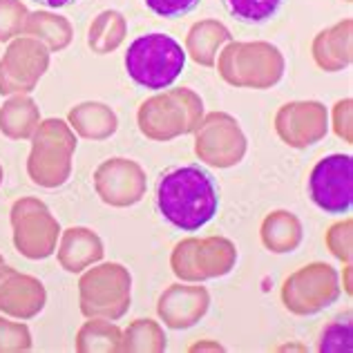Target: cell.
Returning a JSON list of instances; mask_svg holds the SVG:
<instances>
[{
    "mask_svg": "<svg viewBox=\"0 0 353 353\" xmlns=\"http://www.w3.org/2000/svg\"><path fill=\"white\" fill-rule=\"evenodd\" d=\"M157 208L176 230L197 233L219 210L215 176L201 165H181L165 172L157 185Z\"/></svg>",
    "mask_w": 353,
    "mask_h": 353,
    "instance_id": "6da1fadb",
    "label": "cell"
},
{
    "mask_svg": "<svg viewBox=\"0 0 353 353\" xmlns=\"http://www.w3.org/2000/svg\"><path fill=\"white\" fill-rule=\"evenodd\" d=\"M185 70V52L170 34L152 32L130 43L125 52V72L134 85L143 90H165L176 83Z\"/></svg>",
    "mask_w": 353,
    "mask_h": 353,
    "instance_id": "7a4b0ae2",
    "label": "cell"
},
{
    "mask_svg": "<svg viewBox=\"0 0 353 353\" xmlns=\"http://www.w3.org/2000/svg\"><path fill=\"white\" fill-rule=\"evenodd\" d=\"M311 201L329 215H347L353 206L351 154H329L315 163L309 176Z\"/></svg>",
    "mask_w": 353,
    "mask_h": 353,
    "instance_id": "3957f363",
    "label": "cell"
},
{
    "mask_svg": "<svg viewBox=\"0 0 353 353\" xmlns=\"http://www.w3.org/2000/svg\"><path fill=\"white\" fill-rule=\"evenodd\" d=\"M14 244L25 257L43 259L52 255L57 244L59 224L50 217L48 208L36 199H21L12 210Z\"/></svg>",
    "mask_w": 353,
    "mask_h": 353,
    "instance_id": "277c9868",
    "label": "cell"
},
{
    "mask_svg": "<svg viewBox=\"0 0 353 353\" xmlns=\"http://www.w3.org/2000/svg\"><path fill=\"white\" fill-rule=\"evenodd\" d=\"M45 306V289L39 280L18 275L0 264V311L16 318H34Z\"/></svg>",
    "mask_w": 353,
    "mask_h": 353,
    "instance_id": "5b68a950",
    "label": "cell"
},
{
    "mask_svg": "<svg viewBox=\"0 0 353 353\" xmlns=\"http://www.w3.org/2000/svg\"><path fill=\"white\" fill-rule=\"evenodd\" d=\"M286 0H224L226 12L241 25H266L282 12Z\"/></svg>",
    "mask_w": 353,
    "mask_h": 353,
    "instance_id": "8992f818",
    "label": "cell"
},
{
    "mask_svg": "<svg viewBox=\"0 0 353 353\" xmlns=\"http://www.w3.org/2000/svg\"><path fill=\"white\" fill-rule=\"evenodd\" d=\"M30 347L32 338L25 324H14L0 318V351H25Z\"/></svg>",
    "mask_w": 353,
    "mask_h": 353,
    "instance_id": "52a82bcc",
    "label": "cell"
},
{
    "mask_svg": "<svg viewBox=\"0 0 353 353\" xmlns=\"http://www.w3.org/2000/svg\"><path fill=\"white\" fill-rule=\"evenodd\" d=\"M143 3L152 14L161 18H181L190 14L201 0H143Z\"/></svg>",
    "mask_w": 353,
    "mask_h": 353,
    "instance_id": "ba28073f",
    "label": "cell"
},
{
    "mask_svg": "<svg viewBox=\"0 0 353 353\" xmlns=\"http://www.w3.org/2000/svg\"><path fill=\"white\" fill-rule=\"evenodd\" d=\"M324 338H333V340H322V347H320L322 351H347L349 353V349L342 345L340 340H345L351 345V327H347L345 333H342L340 324H338V327H331L327 333H324Z\"/></svg>",
    "mask_w": 353,
    "mask_h": 353,
    "instance_id": "9c48e42d",
    "label": "cell"
},
{
    "mask_svg": "<svg viewBox=\"0 0 353 353\" xmlns=\"http://www.w3.org/2000/svg\"><path fill=\"white\" fill-rule=\"evenodd\" d=\"M36 5H43V7H50V9H65L74 3H79V0H32Z\"/></svg>",
    "mask_w": 353,
    "mask_h": 353,
    "instance_id": "30bf717a",
    "label": "cell"
},
{
    "mask_svg": "<svg viewBox=\"0 0 353 353\" xmlns=\"http://www.w3.org/2000/svg\"><path fill=\"white\" fill-rule=\"evenodd\" d=\"M0 179H3V172H0Z\"/></svg>",
    "mask_w": 353,
    "mask_h": 353,
    "instance_id": "8fae6325",
    "label": "cell"
},
{
    "mask_svg": "<svg viewBox=\"0 0 353 353\" xmlns=\"http://www.w3.org/2000/svg\"><path fill=\"white\" fill-rule=\"evenodd\" d=\"M0 264H3V257H0Z\"/></svg>",
    "mask_w": 353,
    "mask_h": 353,
    "instance_id": "7c38bea8",
    "label": "cell"
}]
</instances>
